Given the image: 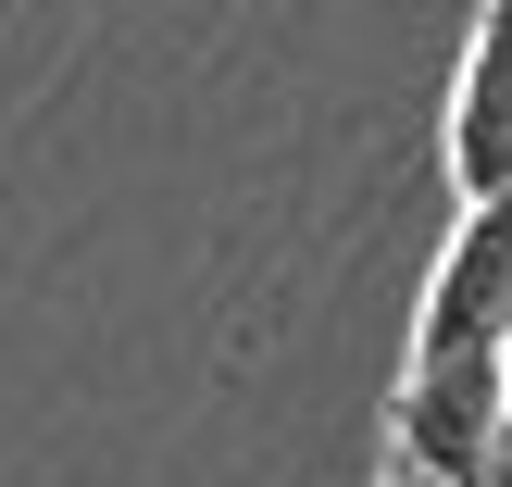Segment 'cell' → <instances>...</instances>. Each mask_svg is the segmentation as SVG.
<instances>
[{
  "instance_id": "cell-2",
  "label": "cell",
  "mask_w": 512,
  "mask_h": 487,
  "mask_svg": "<svg viewBox=\"0 0 512 487\" xmlns=\"http://www.w3.org/2000/svg\"><path fill=\"white\" fill-rule=\"evenodd\" d=\"M500 338H512V188L500 200H463L438 275H425L413 350H500Z\"/></svg>"
},
{
  "instance_id": "cell-3",
  "label": "cell",
  "mask_w": 512,
  "mask_h": 487,
  "mask_svg": "<svg viewBox=\"0 0 512 487\" xmlns=\"http://www.w3.org/2000/svg\"><path fill=\"white\" fill-rule=\"evenodd\" d=\"M450 188L463 200L512 188V0H475L463 75H450Z\"/></svg>"
},
{
  "instance_id": "cell-5",
  "label": "cell",
  "mask_w": 512,
  "mask_h": 487,
  "mask_svg": "<svg viewBox=\"0 0 512 487\" xmlns=\"http://www.w3.org/2000/svg\"><path fill=\"white\" fill-rule=\"evenodd\" d=\"M500 375H512V338H500Z\"/></svg>"
},
{
  "instance_id": "cell-1",
  "label": "cell",
  "mask_w": 512,
  "mask_h": 487,
  "mask_svg": "<svg viewBox=\"0 0 512 487\" xmlns=\"http://www.w3.org/2000/svg\"><path fill=\"white\" fill-rule=\"evenodd\" d=\"M500 413H512L500 350H413V375L388 400V450L400 463H438V475H475V450L500 438Z\"/></svg>"
},
{
  "instance_id": "cell-4",
  "label": "cell",
  "mask_w": 512,
  "mask_h": 487,
  "mask_svg": "<svg viewBox=\"0 0 512 487\" xmlns=\"http://www.w3.org/2000/svg\"><path fill=\"white\" fill-rule=\"evenodd\" d=\"M375 487H463V475H438V463H388Z\"/></svg>"
}]
</instances>
